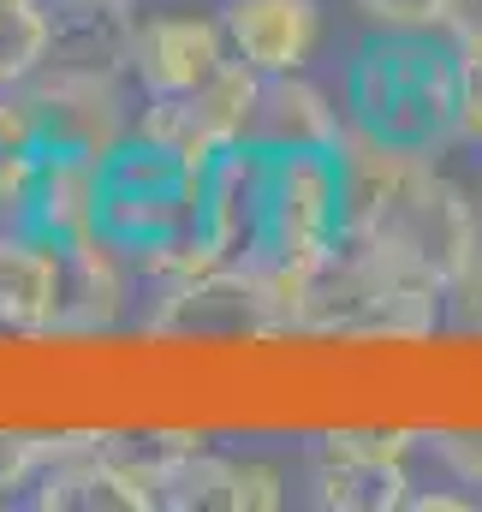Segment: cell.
Instances as JSON below:
<instances>
[{
    "label": "cell",
    "mask_w": 482,
    "mask_h": 512,
    "mask_svg": "<svg viewBox=\"0 0 482 512\" xmlns=\"http://www.w3.org/2000/svg\"><path fill=\"white\" fill-rule=\"evenodd\" d=\"M0 149H36V114L18 90H0Z\"/></svg>",
    "instance_id": "44dd1931"
},
{
    "label": "cell",
    "mask_w": 482,
    "mask_h": 512,
    "mask_svg": "<svg viewBox=\"0 0 482 512\" xmlns=\"http://www.w3.org/2000/svg\"><path fill=\"white\" fill-rule=\"evenodd\" d=\"M66 310V256L42 233L0 227V328L48 334Z\"/></svg>",
    "instance_id": "8fae6325"
},
{
    "label": "cell",
    "mask_w": 482,
    "mask_h": 512,
    "mask_svg": "<svg viewBox=\"0 0 482 512\" xmlns=\"http://www.w3.org/2000/svg\"><path fill=\"white\" fill-rule=\"evenodd\" d=\"M54 60V12L36 0H0V90H24Z\"/></svg>",
    "instance_id": "2e32d148"
},
{
    "label": "cell",
    "mask_w": 482,
    "mask_h": 512,
    "mask_svg": "<svg viewBox=\"0 0 482 512\" xmlns=\"http://www.w3.org/2000/svg\"><path fill=\"white\" fill-rule=\"evenodd\" d=\"M429 447H435V459H441L459 483L482 489V429H435Z\"/></svg>",
    "instance_id": "ac0fdd59"
},
{
    "label": "cell",
    "mask_w": 482,
    "mask_h": 512,
    "mask_svg": "<svg viewBox=\"0 0 482 512\" xmlns=\"http://www.w3.org/2000/svg\"><path fill=\"white\" fill-rule=\"evenodd\" d=\"M244 143H256L262 155H340L346 120L316 84L286 72V78H262V102Z\"/></svg>",
    "instance_id": "7c38bea8"
},
{
    "label": "cell",
    "mask_w": 482,
    "mask_h": 512,
    "mask_svg": "<svg viewBox=\"0 0 482 512\" xmlns=\"http://www.w3.org/2000/svg\"><path fill=\"white\" fill-rule=\"evenodd\" d=\"M459 137L482 143V42L459 48Z\"/></svg>",
    "instance_id": "ffe728a7"
},
{
    "label": "cell",
    "mask_w": 482,
    "mask_h": 512,
    "mask_svg": "<svg viewBox=\"0 0 482 512\" xmlns=\"http://www.w3.org/2000/svg\"><path fill=\"white\" fill-rule=\"evenodd\" d=\"M149 328L155 334H274L280 298L268 292L262 274H250L239 262H209L185 280L155 286Z\"/></svg>",
    "instance_id": "ba28073f"
},
{
    "label": "cell",
    "mask_w": 482,
    "mask_h": 512,
    "mask_svg": "<svg viewBox=\"0 0 482 512\" xmlns=\"http://www.w3.org/2000/svg\"><path fill=\"white\" fill-rule=\"evenodd\" d=\"M227 48L262 78H286L316 48V6L310 0H227L221 12Z\"/></svg>",
    "instance_id": "4fadbf2b"
},
{
    "label": "cell",
    "mask_w": 482,
    "mask_h": 512,
    "mask_svg": "<svg viewBox=\"0 0 482 512\" xmlns=\"http://www.w3.org/2000/svg\"><path fill=\"white\" fill-rule=\"evenodd\" d=\"M340 185H346V245L369 251L375 262L453 292V280L482 256L477 209L453 179L435 173L429 155L393 149L346 120Z\"/></svg>",
    "instance_id": "6da1fadb"
},
{
    "label": "cell",
    "mask_w": 482,
    "mask_h": 512,
    "mask_svg": "<svg viewBox=\"0 0 482 512\" xmlns=\"http://www.w3.org/2000/svg\"><path fill=\"white\" fill-rule=\"evenodd\" d=\"M203 173L209 167L173 155L167 143H155L143 131L125 137L120 149L102 161V233L131 256L197 233Z\"/></svg>",
    "instance_id": "277c9868"
},
{
    "label": "cell",
    "mask_w": 482,
    "mask_h": 512,
    "mask_svg": "<svg viewBox=\"0 0 482 512\" xmlns=\"http://www.w3.org/2000/svg\"><path fill=\"white\" fill-rule=\"evenodd\" d=\"M24 96H30V114H36V149L42 155H90V161H108L125 137H131L120 72L48 60L30 78Z\"/></svg>",
    "instance_id": "8992f818"
},
{
    "label": "cell",
    "mask_w": 482,
    "mask_h": 512,
    "mask_svg": "<svg viewBox=\"0 0 482 512\" xmlns=\"http://www.w3.org/2000/svg\"><path fill=\"white\" fill-rule=\"evenodd\" d=\"M233 60L227 30L209 18H149L131 30L125 66L149 96H191Z\"/></svg>",
    "instance_id": "30bf717a"
},
{
    "label": "cell",
    "mask_w": 482,
    "mask_h": 512,
    "mask_svg": "<svg viewBox=\"0 0 482 512\" xmlns=\"http://www.w3.org/2000/svg\"><path fill=\"white\" fill-rule=\"evenodd\" d=\"M60 12H96V18H125L131 0H60Z\"/></svg>",
    "instance_id": "603a6c76"
},
{
    "label": "cell",
    "mask_w": 482,
    "mask_h": 512,
    "mask_svg": "<svg viewBox=\"0 0 482 512\" xmlns=\"http://www.w3.org/2000/svg\"><path fill=\"white\" fill-rule=\"evenodd\" d=\"M60 256H66L60 328H108V322H120L125 298H131V251H120L108 233H90V239L60 245Z\"/></svg>",
    "instance_id": "9a60e30c"
},
{
    "label": "cell",
    "mask_w": 482,
    "mask_h": 512,
    "mask_svg": "<svg viewBox=\"0 0 482 512\" xmlns=\"http://www.w3.org/2000/svg\"><path fill=\"white\" fill-rule=\"evenodd\" d=\"M24 227L42 233L48 245H72V239L102 233V161H90V155H42Z\"/></svg>",
    "instance_id": "5bb4252c"
},
{
    "label": "cell",
    "mask_w": 482,
    "mask_h": 512,
    "mask_svg": "<svg viewBox=\"0 0 482 512\" xmlns=\"http://www.w3.org/2000/svg\"><path fill=\"white\" fill-rule=\"evenodd\" d=\"M358 6L381 30H435L447 12V0H358Z\"/></svg>",
    "instance_id": "d6986e66"
},
{
    "label": "cell",
    "mask_w": 482,
    "mask_h": 512,
    "mask_svg": "<svg viewBox=\"0 0 482 512\" xmlns=\"http://www.w3.org/2000/svg\"><path fill=\"white\" fill-rule=\"evenodd\" d=\"M352 126L435 161L459 137V54L423 30L375 36L352 66Z\"/></svg>",
    "instance_id": "7a4b0ae2"
},
{
    "label": "cell",
    "mask_w": 482,
    "mask_h": 512,
    "mask_svg": "<svg viewBox=\"0 0 482 512\" xmlns=\"http://www.w3.org/2000/svg\"><path fill=\"white\" fill-rule=\"evenodd\" d=\"M441 24L453 30V42H459V48H465V42H482V0H447Z\"/></svg>",
    "instance_id": "7402d4cb"
},
{
    "label": "cell",
    "mask_w": 482,
    "mask_h": 512,
    "mask_svg": "<svg viewBox=\"0 0 482 512\" xmlns=\"http://www.w3.org/2000/svg\"><path fill=\"white\" fill-rule=\"evenodd\" d=\"M405 507L411 512H465L471 501H465V495H411Z\"/></svg>",
    "instance_id": "cb8c5ba5"
},
{
    "label": "cell",
    "mask_w": 482,
    "mask_h": 512,
    "mask_svg": "<svg viewBox=\"0 0 482 512\" xmlns=\"http://www.w3.org/2000/svg\"><path fill=\"white\" fill-rule=\"evenodd\" d=\"M42 459H48V435L6 429V423H0V495H12V489H24L30 477H42Z\"/></svg>",
    "instance_id": "e0dca14e"
},
{
    "label": "cell",
    "mask_w": 482,
    "mask_h": 512,
    "mask_svg": "<svg viewBox=\"0 0 482 512\" xmlns=\"http://www.w3.org/2000/svg\"><path fill=\"white\" fill-rule=\"evenodd\" d=\"M161 507L173 512H268L280 507V477L256 459H227L203 435H155L149 447Z\"/></svg>",
    "instance_id": "52a82bcc"
},
{
    "label": "cell",
    "mask_w": 482,
    "mask_h": 512,
    "mask_svg": "<svg viewBox=\"0 0 482 512\" xmlns=\"http://www.w3.org/2000/svg\"><path fill=\"white\" fill-rule=\"evenodd\" d=\"M42 512H149L161 507L155 465L131 459L120 435H48V459L36 477Z\"/></svg>",
    "instance_id": "5b68a950"
},
{
    "label": "cell",
    "mask_w": 482,
    "mask_h": 512,
    "mask_svg": "<svg viewBox=\"0 0 482 512\" xmlns=\"http://www.w3.org/2000/svg\"><path fill=\"white\" fill-rule=\"evenodd\" d=\"M441 286L399 274L375 262L358 245H340L292 298V328L298 334H387V340H417L435 328Z\"/></svg>",
    "instance_id": "3957f363"
},
{
    "label": "cell",
    "mask_w": 482,
    "mask_h": 512,
    "mask_svg": "<svg viewBox=\"0 0 482 512\" xmlns=\"http://www.w3.org/2000/svg\"><path fill=\"white\" fill-rule=\"evenodd\" d=\"M405 441L411 435H369V429H334L316 447V501L328 512H399L411 501L405 477Z\"/></svg>",
    "instance_id": "9c48e42d"
}]
</instances>
